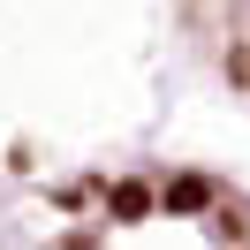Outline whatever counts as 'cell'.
I'll list each match as a JSON object with an SVG mask.
<instances>
[{
    "label": "cell",
    "instance_id": "obj_1",
    "mask_svg": "<svg viewBox=\"0 0 250 250\" xmlns=\"http://www.w3.org/2000/svg\"><path fill=\"white\" fill-rule=\"evenodd\" d=\"M228 76H235V83L250 91V46H235V53H228Z\"/></svg>",
    "mask_w": 250,
    "mask_h": 250
}]
</instances>
